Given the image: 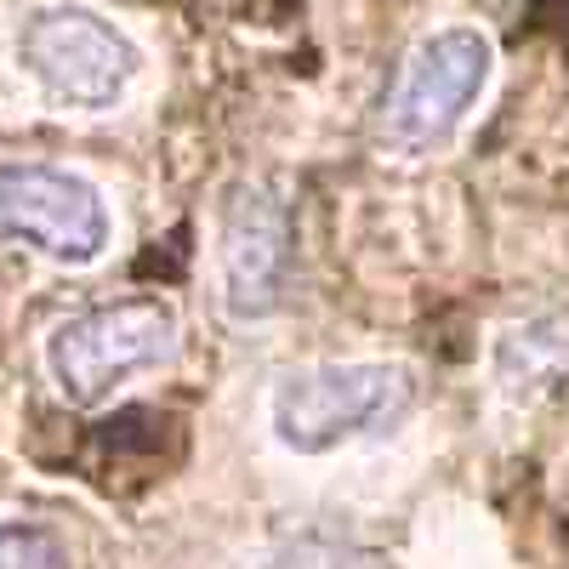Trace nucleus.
Wrapping results in <instances>:
<instances>
[{
	"label": "nucleus",
	"mask_w": 569,
	"mask_h": 569,
	"mask_svg": "<svg viewBox=\"0 0 569 569\" xmlns=\"http://www.w3.org/2000/svg\"><path fill=\"white\" fill-rule=\"evenodd\" d=\"M410 399V376L393 365H313L284 376L273 393V433L297 456L337 450L342 439L388 421Z\"/></svg>",
	"instance_id": "2"
},
{
	"label": "nucleus",
	"mask_w": 569,
	"mask_h": 569,
	"mask_svg": "<svg viewBox=\"0 0 569 569\" xmlns=\"http://www.w3.org/2000/svg\"><path fill=\"white\" fill-rule=\"evenodd\" d=\"M284 262H291V217L268 182H240L222 211V273L228 308L240 319H262L279 308Z\"/></svg>",
	"instance_id": "6"
},
{
	"label": "nucleus",
	"mask_w": 569,
	"mask_h": 569,
	"mask_svg": "<svg viewBox=\"0 0 569 569\" xmlns=\"http://www.w3.org/2000/svg\"><path fill=\"white\" fill-rule=\"evenodd\" d=\"M0 240L40 246L58 262H91L109 240L98 188L58 166H0Z\"/></svg>",
	"instance_id": "5"
},
{
	"label": "nucleus",
	"mask_w": 569,
	"mask_h": 569,
	"mask_svg": "<svg viewBox=\"0 0 569 569\" xmlns=\"http://www.w3.org/2000/svg\"><path fill=\"white\" fill-rule=\"evenodd\" d=\"M496 376L507 399H541L569 382V313H541L530 325L507 330L496 353Z\"/></svg>",
	"instance_id": "7"
},
{
	"label": "nucleus",
	"mask_w": 569,
	"mask_h": 569,
	"mask_svg": "<svg viewBox=\"0 0 569 569\" xmlns=\"http://www.w3.org/2000/svg\"><path fill=\"white\" fill-rule=\"evenodd\" d=\"M18 52H23V69L58 103H80V109H109L137 74V46L114 23L80 7L34 12L18 34Z\"/></svg>",
	"instance_id": "3"
},
{
	"label": "nucleus",
	"mask_w": 569,
	"mask_h": 569,
	"mask_svg": "<svg viewBox=\"0 0 569 569\" xmlns=\"http://www.w3.org/2000/svg\"><path fill=\"white\" fill-rule=\"evenodd\" d=\"M177 348V313L160 297H131V302H109L91 308L80 319H69L46 359H52L58 388L74 405H103L126 376L160 365Z\"/></svg>",
	"instance_id": "1"
},
{
	"label": "nucleus",
	"mask_w": 569,
	"mask_h": 569,
	"mask_svg": "<svg viewBox=\"0 0 569 569\" xmlns=\"http://www.w3.org/2000/svg\"><path fill=\"white\" fill-rule=\"evenodd\" d=\"M262 569H382L370 552L359 547H337V541H297V547H279Z\"/></svg>",
	"instance_id": "9"
},
{
	"label": "nucleus",
	"mask_w": 569,
	"mask_h": 569,
	"mask_svg": "<svg viewBox=\"0 0 569 569\" xmlns=\"http://www.w3.org/2000/svg\"><path fill=\"white\" fill-rule=\"evenodd\" d=\"M0 569H69V552L40 525H0Z\"/></svg>",
	"instance_id": "8"
},
{
	"label": "nucleus",
	"mask_w": 569,
	"mask_h": 569,
	"mask_svg": "<svg viewBox=\"0 0 569 569\" xmlns=\"http://www.w3.org/2000/svg\"><path fill=\"white\" fill-rule=\"evenodd\" d=\"M490 80V40L472 34V29H445V34H427L416 52L405 58L388 103H382V131L405 149L416 142H433L445 137L472 98L485 91Z\"/></svg>",
	"instance_id": "4"
}]
</instances>
